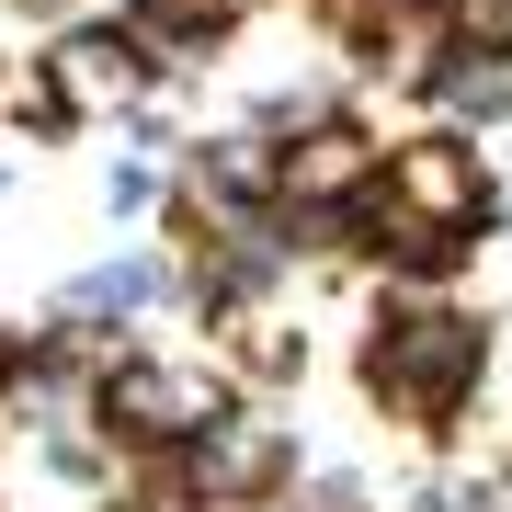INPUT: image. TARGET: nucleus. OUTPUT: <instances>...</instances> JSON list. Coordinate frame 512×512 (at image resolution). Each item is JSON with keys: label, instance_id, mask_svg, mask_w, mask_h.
Returning a JSON list of instances; mask_svg holds the SVG:
<instances>
[]
</instances>
